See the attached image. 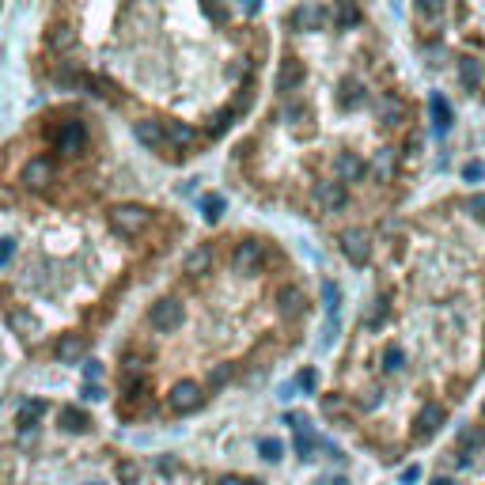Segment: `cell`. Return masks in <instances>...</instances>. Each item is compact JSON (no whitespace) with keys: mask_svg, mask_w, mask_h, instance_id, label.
<instances>
[{"mask_svg":"<svg viewBox=\"0 0 485 485\" xmlns=\"http://www.w3.org/2000/svg\"><path fill=\"white\" fill-rule=\"evenodd\" d=\"M148 220H152V213L145 205H114L110 208V228L118 231V235H140V231L148 228Z\"/></svg>","mask_w":485,"mask_h":485,"instance_id":"obj_1","label":"cell"},{"mask_svg":"<svg viewBox=\"0 0 485 485\" xmlns=\"http://www.w3.org/2000/svg\"><path fill=\"white\" fill-rule=\"evenodd\" d=\"M148 323L156 326L160 334H171V330H179V326L186 323V311H182L179 300H160V303H152Z\"/></svg>","mask_w":485,"mask_h":485,"instance_id":"obj_2","label":"cell"},{"mask_svg":"<svg viewBox=\"0 0 485 485\" xmlns=\"http://www.w3.org/2000/svg\"><path fill=\"white\" fill-rule=\"evenodd\" d=\"M84 148H87V126L84 121H65L57 129V152L72 160V156H80Z\"/></svg>","mask_w":485,"mask_h":485,"instance_id":"obj_3","label":"cell"},{"mask_svg":"<svg viewBox=\"0 0 485 485\" xmlns=\"http://www.w3.org/2000/svg\"><path fill=\"white\" fill-rule=\"evenodd\" d=\"M197 402H201V387H197L194 379H179V383L171 387V394H167L171 413H194Z\"/></svg>","mask_w":485,"mask_h":485,"instance_id":"obj_4","label":"cell"},{"mask_svg":"<svg viewBox=\"0 0 485 485\" xmlns=\"http://www.w3.org/2000/svg\"><path fill=\"white\" fill-rule=\"evenodd\" d=\"M341 255H345L352 266H364V262L372 258V242H368V235H364L360 228H349L345 235H341Z\"/></svg>","mask_w":485,"mask_h":485,"instance_id":"obj_5","label":"cell"},{"mask_svg":"<svg viewBox=\"0 0 485 485\" xmlns=\"http://www.w3.org/2000/svg\"><path fill=\"white\" fill-rule=\"evenodd\" d=\"M440 425H444V406H440V402H425L421 410H417L413 433H417V440H428V436L440 433Z\"/></svg>","mask_w":485,"mask_h":485,"instance_id":"obj_6","label":"cell"},{"mask_svg":"<svg viewBox=\"0 0 485 485\" xmlns=\"http://www.w3.org/2000/svg\"><path fill=\"white\" fill-rule=\"evenodd\" d=\"M53 163L46 160V156H38V160H30L27 167H23V174H19V182L27 186V190H46V186L53 182Z\"/></svg>","mask_w":485,"mask_h":485,"instance_id":"obj_7","label":"cell"},{"mask_svg":"<svg viewBox=\"0 0 485 485\" xmlns=\"http://www.w3.org/2000/svg\"><path fill=\"white\" fill-rule=\"evenodd\" d=\"M266 262V242L258 239H247L235 247V269L239 273H258V266Z\"/></svg>","mask_w":485,"mask_h":485,"instance_id":"obj_8","label":"cell"},{"mask_svg":"<svg viewBox=\"0 0 485 485\" xmlns=\"http://www.w3.org/2000/svg\"><path fill=\"white\" fill-rule=\"evenodd\" d=\"M349 201V190H345V182H338V179H330V182H318L315 186V205H323V208H341Z\"/></svg>","mask_w":485,"mask_h":485,"instance_id":"obj_9","label":"cell"},{"mask_svg":"<svg viewBox=\"0 0 485 485\" xmlns=\"http://www.w3.org/2000/svg\"><path fill=\"white\" fill-rule=\"evenodd\" d=\"M323 23H326V12H323L318 4H300V8L292 12V27H296V30H318Z\"/></svg>","mask_w":485,"mask_h":485,"instance_id":"obj_10","label":"cell"},{"mask_svg":"<svg viewBox=\"0 0 485 485\" xmlns=\"http://www.w3.org/2000/svg\"><path fill=\"white\" fill-rule=\"evenodd\" d=\"M277 311L284 318H300L307 311V300H303V292L300 289H281L277 292Z\"/></svg>","mask_w":485,"mask_h":485,"instance_id":"obj_11","label":"cell"},{"mask_svg":"<svg viewBox=\"0 0 485 485\" xmlns=\"http://www.w3.org/2000/svg\"><path fill=\"white\" fill-rule=\"evenodd\" d=\"M133 133H137V140L145 148H163V145H167V140H163V121L145 118V121H137V126H133Z\"/></svg>","mask_w":485,"mask_h":485,"instance_id":"obj_12","label":"cell"},{"mask_svg":"<svg viewBox=\"0 0 485 485\" xmlns=\"http://www.w3.org/2000/svg\"><path fill=\"white\" fill-rule=\"evenodd\" d=\"M334 171H338V182H357L364 174V160L357 156V152H345V156L334 160Z\"/></svg>","mask_w":485,"mask_h":485,"instance_id":"obj_13","label":"cell"},{"mask_svg":"<svg viewBox=\"0 0 485 485\" xmlns=\"http://www.w3.org/2000/svg\"><path fill=\"white\" fill-rule=\"evenodd\" d=\"M379 121H383V126H402V121H406V103L398 95H383L379 99Z\"/></svg>","mask_w":485,"mask_h":485,"instance_id":"obj_14","label":"cell"},{"mask_svg":"<svg viewBox=\"0 0 485 485\" xmlns=\"http://www.w3.org/2000/svg\"><path fill=\"white\" fill-rule=\"evenodd\" d=\"M163 140L174 145V148H190L194 140H197V133L186 126V121H167V126H163Z\"/></svg>","mask_w":485,"mask_h":485,"instance_id":"obj_15","label":"cell"},{"mask_svg":"<svg viewBox=\"0 0 485 485\" xmlns=\"http://www.w3.org/2000/svg\"><path fill=\"white\" fill-rule=\"evenodd\" d=\"M428 114H433V129H436V133H447V129H451V103H447L444 95L428 99Z\"/></svg>","mask_w":485,"mask_h":485,"instance_id":"obj_16","label":"cell"},{"mask_svg":"<svg viewBox=\"0 0 485 485\" xmlns=\"http://www.w3.org/2000/svg\"><path fill=\"white\" fill-rule=\"evenodd\" d=\"M300 84H303V65L296 57H289L281 65V72H277V87H281V91H296Z\"/></svg>","mask_w":485,"mask_h":485,"instance_id":"obj_17","label":"cell"},{"mask_svg":"<svg viewBox=\"0 0 485 485\" xmlns=\"http://www.w3.org/2000/svg\"><path fill=\"white\" fill-rule=\"evenodd\" d=\"M53 352H57V360H61V364H76V360L84 357V338L65 334V338L57 341V349H53Z\"/></svg>","mask_w":485,"mask_h":485,"instance_id":"obj_18","label":"cell"},{"mask_svg":"<svg viewBox=\"0 0 485 485\" xmlns=\"http://www.w3.org/2000/svg\"><path fill=\"white\" fill-rule=\"evenodd\" d=\"M61 428H65V433H87V428H91V421H87L84 410L65 406V410H61Z\"/></svg>","mask_w":485,"mask_h":485,"instance_id":"obj_19","label":"cell"},{"mask_svg":"<svg viewBox=\"0 0 485 485\" xmlns=\"http://www.w3.org/2000/svg\"><path fill=\"white\" fill-rule=\"evenodd\" d=\"M208 266H213V250L208 247H197V250H190V255H186V273H208Z\"/></svg>","mask_w":485,"mask_h":485,"instance_id":"obj_20","label":"cell"},{"mask_svg":"<svg viewBox=\"0 0 485 485\" xmlns=\"http://www.w3.org/2000/svg\"><path fill=\"white\" fill-rule=\"evenodd\" d=\"M459 444H462V447H470V451H485V428L467 425V428L459 433Z\"/></svg>","mask_w":485,"mask_h":485,"instance_id":"obj_21","label":"cell"},{"mask_svg":"<svg viewBox=\"0 0 485 485\" xmlns=\"http://www.w3.org/2000/svg\"><path fill=\"white\" fill-rule=\"evenodd\" d=\"M459 76H462V84H467V87H478V80H481V61H478V57H462Z\"/></svg>","mask_w":485,"mask_h":485,"instance_id":"obj_22","label":"cell"},{"mask_svg":"<svg viewBox=\"0 0 485 485\" xmlns=\"http://www.w3.org/2000/svg\"><path fill=\"white\" fill-rule=\"evenodd\" d=\"M323 303H326V315H330V323H334V315H338V303H341V292H338V284H334V281H323Z\"/></svg>","mask_w":485,"mask_h":485,"instance_id":"obj_23","label":"cell"},{"mask_svg":"<svg viewBox=\"0 0 485 485\" xmlns=\"http://www.w3.org/2000/svg\"><path fill=\"white\" fill-rule=\"evenodd\" d=\"M311 451H315L311 428H296V455H300V459H311Z\"/></svg>","mask_w":485,"mask_h":485,"instance_id":"obj_24","label":"cell"},{"mask_svg":"<svg viewBox=\"0 0 485 485\" xmlns=\"http://www.w3.org/2000/svg\"><path fill=\"white\" fill-rule=\"evenodd\" d=\"M118 481H121V485H137V481H140V470H137L133 459H121V462H118Z\"/></svg>","mask_w":485,"mask_h":485,"instance_id":"obj_25","label":"cell"},{"mask_svg":"<svg viewBox=\"0 0 485 485\" xmlns=\"http://www.w3.org/2000/svg\"><path fill=\"white\" fill-rule=\"evenodd\" d=\"M201 208H205V220H208V224H216L220 213H224V197H220V194H208L205 201H201Z\"/></svg>","mask_w":485,"mask_h":485,"instance_id":"obj_26","label":"cell"},{"mask_svg":"<svg viewBox=\"0 0 485 485\" xmlns=\"http://www.w3.org/2000/svg\"><path fill=\"white\" fill-rule=\"evenodd\" d=\"M50 42H53V50H69L72 42H76V30H72V27H53Z\"/></svg>","mask_w":485,"mask_h":485,"instance_id":"obj_27","label":"cell"},{"mask_svg":"<svg viewBox=\"0 0 485 485\" xmlns=\"http://www.w3.org/2000/svg\"><path fill=\"white\" fill-rule=\"evenodd\" d=\"M258 451H262V459H269V462H277V459H281V451H284V447H281V440H273V436H262V440H258Z\"/></svg>","mask_w":485,"mask_h":485,"instance_id":"obj_28","label":"cell"},{"mask_svg":"<svg viewBox=\"0 0 485 485\" xmlns=\"http://www.w3.org/2000/svg\"><path fill=\"white\" fill-rule=\"evenodd\" d=\"M357 19H360V8L352 4V0H341V8H338V23H341V27H352Z\"/></svg>","mask_w":485,"mask_h":485,"instance_id":"obj_29","label":"cell"},{"mask_svg":"<svg viewBox=\"0 0 485 485\" xmlns=\"http://www.w3.org/2000/svg\"><path fill=\"white\" fill-rule=\"evenodd\" d=\"M376 171H379V179H391V174H394V152H391V148H379Z\"/></svg>","mask_w":485,"mask_h":485,"instance_id":"obj_30","label":"cell"},{"mask_svg":"<svg viewBox=\"0 0 485 485\" xmlns=\"http://www.w3.org/2000/svg\"><path fill=\"white\" fill-rule=\"evenodd\" d=\"M402 364H406L402 349L398 345H387V352H383V368H387V372H402Z\"/></svg>","mask_w":485,"mask_h":485,"instance_id":"obj_31","label":"cell"},{"mask_svg":"<svg viewBox=\"0 0 485 485\" xmlns=\"http://www.w3.org/2000/svg\"><path fill=\"white\" fill-rule=\"evenodd\" d=\"M80 84H84L91 95H110V91H114V87H110L106 80H99V76H80Z\"/></svg>","mask_w":485,"mask_h":485,"instance_id":"obj_32","label":"cell"},{"mask_svg":"<svg viewBox=\"0 0 485 485\" xmlns=\"http://www.w3.org/2000/svg\"><path fill=\"white\" fill-rule=\"evenodd\" d=\"M12 326H16V330H23L27 338H30V334H35V330H38V323H35V318H30L27 311H16V315H12Z\"/></svg>","mask_w":485,"mask_h":485,"instance_id":"obj_33","label":"cell"},{"mask_svg":"<svg viewBox=\"0 0 485 485\" xmlns=\"http://www.w3.org/2000/svg\"><path fill=\"white\" fill-rule=\"evenodd\" d=\"M341 103H345V106H360V103H364V87H360V84H345Z\"/></svg>","mask_w":485,"mask_h":485,"instance_id":"obj_34","label":"cell"},{"mask_svg":"<svg viewBox=\"0 0 485 485\" xmlns=\"http://www.w3.org/2000/svg\"><path fill=\"white\" fill-rule=\"evenodd\" d=\"M231 118H235V110H220V114H213V121H208V129H213V133H224V126Z\"/></svg>","mask_w":485,"mask_h":485,"instance_id":"obj_35","label":"cell"},{"mask_svg":"<svg viewBox=\"0 0 485 485\" xmlns=\"http://www.w3.org/2000/svg\"><path fill=\"white\" fill-rule=\"evenodd\" d=\"M341 410H345V402H341L338 394H326V398H323V413H326V417H338Z\"/></svg>","mask_w":485,"mask_h":485,"instance_id":"obj_36","label":"cell"},{"mask_svg":"<svg viewBox=\"0 0 485 485\" xmlns=\"http://www.w3.org/2000/svg\"><path fill=\"white\" fill-rule=\"evenodd\" d=\"M387 318V300H376V307L368 311V326H376V323H383Z\"/></svg>","mask_w":485,"mask_h":485,"instance_id":"obj_37","label":"cell"},{"mask_svg":"<svg viewBox=\"0 0 485 485\" xmlns=\"http://www.w3.org/2000/svg\"><path fill=\"white\" fill-rule=\"evenodd\" d=\"M417 8H421V16H440L444 12V0H417Z\"/></svg>","mask_w":485,"mask_h":485,"instance_id":"obj_38","label":"cell"},{"mask_svg":"<svg viewBox=\"0 0 485 485\" xmlns=\"http://www.w3.org/2000/svg\"><path fill=\"white\" fill-rule=\"evenodd\" d=\"M12 255H16V242H12V239H0V266H8V262H12Z\"/></svg>","mask_w":485,"mask_h":485,"instance_id":"obj_39","label":"cell"},{"mask_svg":"<svg viewBox=\"0 0 485 485\" xmlns=\"http://www.w3.org/2000/svg\"><path fill=\"white\" fill-rule=\"evenodd\" d=\"M201 8H205V16L213 19V23H220V19H224V12H220V4H216V0H201Z\"/></svg>","mask_w":485,"mask_h":485,"instance_id":"obj_40","label":"cell"},{"mask_svg":"<svg viewBox=\"0 0 485 485\" xmlns=\"http://www.w3.org/2000/svg\"><path fill=\"white\" fill-rule=\"evenodd\" d=\"M80 394H84V402H99V398H106L103 387H95V383H87V387H84Z\"/></svg>","mask_w":485,"mask_h":485,"instance_id":"obj_41","label":"cell"},{"mask_svg":"<svg viewBox=\"0 0 485 485\" xmlns=\"http://www.w3.org/2000/svg\"><path fill=\"white\" fill-rule=\"evenodd\" d=\"M462 174H467V182H478L481 174H485V167H481L478 160H474V163H467V171H462Z\"/></svg>","mask_w":485,"mask_h":485,"instance_id":"obj_42","label":"cell"},{"mask_svg":"<svg viewBox=\"0 0 485 485\" xmlns=\"http://www.w3.org/2000/svg\"><path fill=\"white\" fill-rule=\"evenodd\" d=\"M296 383H300L303 391H315V372H311V368H303V372H300V379H296Z\"/></svg>","mask_w":485,"mask_h":485,"instance_id":"obj_43","label":"cell"},{"mask_svg":"<svg viewBox=\"0 0 485 485\" xmlns=\"http://www.w3.org/2000/svg\"><path fill=\"white\" fill-rule=\"evenodd\" d=\"M413 481H421V467H406L402 470V485H413Z\"/></svg>","mask_w":485,"mask_h":485,"instance_id":"obj_44","label":"cell"},{"mask_svg":"<svg viewBox=\"0 0 485 485\" xmlns=\"http://www.w3.org/2000/svg\"><path fill=\"white\" fill-rule=\"evenodd\" d=\"M284 425H292V428H307V417L292 410V413H284Z\"/></svg>","mask_w":485,"mask_h":485,"instance_id":"obj_45","label":"cell"},{"mask_svg":"<svg viewBox=\"0 0 485 485\" xmlns=\"http://www.w3.org/2000/svg\"><path fill=\"white\" fill-rule=\"evenodd\" d=\"M467 208H470V213L478 216V220H485V197H470V205H467Z\"/></svg>","mask_w":485,"mask_h":485,"instance_id":"obj_46","label":"cell"},{"mask_svg":"<svg viewBox=\"0 0 485 485\" xmlns=\"http://www.w3.org/2000/svg\"><path fill=\"white\" fill-rule=\"evenodd\" d=\"M284 118H292V121H300V118H303V106H300V103H292V106H284Z\"/></svg>","mask_w":485,"mask_h":485,"instance_id":"obj_47","label":"cell"},{"mask_svg":"<svg viewBox=\"0 0 485 485\" xmlns=\"http://www.w3.org/2000/svg\"><path fill=\"white\" fill-rule=\"evenodd\" d=\"M156 467H160V474H174V459H160Z\"/></svg>","mask_w":485,"mask_h":485,"instance_id":"obj_48","label":"cell"},{"mask_svg":"<svg viewBox=\"0 0 485 485\" xmlns=\"http://www.w3.org/2000/svg\"><path fill=\"white\" fill-rule=\"evenodd\" d=\"M99 376H103V368H99V364L91 360V364H87V379H91V383H95Z\"/></svg>","mask_w":485,"mask_h":485,"instance_id":"obj_49","label":"cell"},{"mask_svg":"<svg viewBox=\"0 0 485 485\" xmlns=\"http://www.w3.org/2000/svg\"><path fill=\"white\" fill-rule=\"evenodd\" d=\"M258 4H262V0H242V12L255 16V12H258Z\"/></svg>","mask_w":485,"mask_h":485,"instance_id":"obj_50","label":"cell"},{"mask_svg":"<svg viewBox=\"0 0 485 485\" xmlns=\"http://www.w3.org/2000/svg\"><path fill=\"white\" fill-rule=\"evenodd\" d=\"M216 485H247V481H242V478H235V474H228V478H220Z\"/></svg>","mask_w":485,"mask_h":485,"instance_id":"obj_51","label":"cell"},{"mask_svg":"<svg viewBox=\"0 0 485 485\" xmlns=\"http://www.w3.org/2000/svg\"><path fill=\"white\" fill-rule=\"evenodd\" d=\"M326 485H345V478H330Z\"/></svg>","mask_w":485,"mask_h":485,"instance_id":"obj_52","label":"cell"},{"mask_svg":"<svg viewBox=\"0 0 485 485\" xmlns=\"http://www.w3.org/2000/svg\"><path fill=\"white\" fill-rule=\"evenodd\" d=\"M433 485H451V481H447V478H436V481H433Z\"/></svg>","mask_w":485,"mask_h":485,"instance_id":"obj_53","label":"cell"},{"mask_svg":"<svg viewBox=\"0 0 485 485\" xmlns=\"http://www.w3.org/2000/svg\"><path fill=\"white\" fill-rule=\"evenodd\" d=\"M247 485H262V481H247Z\"/></svg>","mask_w":485,"mask_h":485,"instance_id":"obj_54","label":"cell"},{"mask_svg":"<svg viewBox=\"0 0 485 485\" xmlns=\"http://www.w3.org/2000/svg\"><path fill=\"white\" fill-rule=\"evenodd\" d=\"M481 413H485V406H481Z\"/></svg>","mask_w":485,"mask_h":485,"instance_id":"obj_55","label":"cell"}]
</instances>
